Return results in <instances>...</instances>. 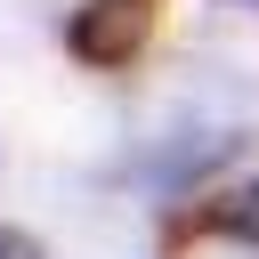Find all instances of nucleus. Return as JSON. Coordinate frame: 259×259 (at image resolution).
Instances as JSON below:
<instances>
[{"label":"nucleus","mask_w":259,"mask_h":259,"mask_svg":"<svg viewBox=\"0 0 259 259\" xmlns=\"http://www.w3.org/2000/svg\"><path fill=\"white\" fill-rule=\"evenodd\" d=\"M146 24H154V0H81L65 16V49L81 65H130Z\"/></svg>","instance_id":"f257e3e1"},{"label":"nucleus","mask_w":259,"mask_h":259,"mask_svg":"<svg viewBox=\"0 0 259 259\" xmlns=\"http://www.w3.org/2000/svg\"><path fill=\"white\" fill-rule=\"evenodd\" d=\"M227 227H235V235H251V243H259V194H243V202H235V210H227Z\"/></svg>","instance_id":"f03ea898"},{"label":"nucleus","mask_w":259,"mask_h":259,"mask_svg":"<svg viewBox=\"0 0 259 259\" xmlns=\"http://www.w3.org/2000/svg\"><path fill=\"white\" fill-rule=\"evenodd\" d=\"M0 259H40V243L32 235H0Z\"/></svg>","instance_id":"7ed1b4c3"}]
</instances>
